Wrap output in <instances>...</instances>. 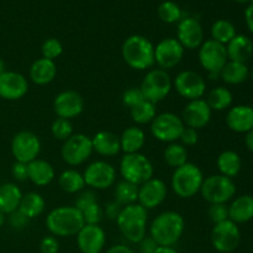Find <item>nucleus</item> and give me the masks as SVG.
Returning <instances> with one entry per match:
<instances>
[{
    "instance_id": "1",
    "label": "nucleus",
    "mask_w": 253,
    "mask_h": 253,
    "mask_svg": "<svg viewBox=\"0 0 253 253\" xmlns=\"http://www.w3.org/2000/svg\"><path fill=\"white\" fill-rule=\"evenodd\" d=\"M185 229V221L177 211L161 212L153 219L150 226V236L158 246H173L182 237Z\"/></svg>"
},
{
    "instance_id": "2",
    "label": "nucleus",
    "mask_w": 253,
    "mask_h": 253,
    "mask_svg": "<svg viewBox=\"0 0 253 253\" xmlns=\"http://www.w3.org/2000/svg\"><path fill=\"white\" fill-rule=\"evenodd\" d=\"M148 211L138 203L123 207L116 224L123 236L131 244H138L146 237Z\"/></svg>"
},
{
    "instance_id": "3",
    "label": "nucleus",
    "mask_w": 253,
    "mask_h": 253,
    "mask_svg": "<svg viewBox=\"0 0 253 253\" xmlns=\"http://www.w3.org/2000/svg\"><path fill=\"white\" fill-rule=\"evenodd\" d=\"M121 54L128 67L136 71H146L155 64V46L141 35H132L124 41Z\"/></svg>"
},
{
    "instance_id": "4",
    "label": "nucleus",
    "mask_w": 253,
    "mask_h": 253,
    "mask_svg": "<svg viewBox=\"0 0 253 253\" xmlns=\"http://www.w3.org/2000/svg\"><path fill=\"white\" fill-rule=\"evenodd\" d=\"M82 211L76 207H59L51 210L46 217V226L53 236H74L84 226Z\"/></svg>"
},
{
    "instance_id": "5",
    "label": "nucleus",
    "mask_w": 253,
    "mask_h": 253,
    "mask_svg": "<svg viewBox=\"0 0 253 253\" xmlns=\"http://www.w3.org/2000/svg\"><path fill=\"white\" fill-rule=\"evenodd\" d=\"M204 174L202 169L194 163L187 162L185 165L175 168L172 175L170 185L175 194L183 199H189L195 197L200 192Z\"/></svg>"
},
{
    "instance_id": "6",
    "label": "nucleus",
    "mask_w": 253,
    "mask_h": 253,
    "mask_svg": "<svg viewBox=\"0 0 253 253\" xmlns=\"http://www.w3.org/2000/svg\"><path fill=\"white\" fill-rule=\"evenodd\" d=\"M120 173L124 180L138 185L153 178V166L151 161L142 153H128L124 155L120 161Z\"/></svg>"
},
{
    "instance_id": "7",
    "label": "nucleus",
    "mask_w": 253,
    "mask_h": 253,
    "mask_svg": "<svg viewBox=\"0 0 253 253\" xmlns=\"http://www.w3.org/2000/svg\"><path fill=\"white\" fill-rule=\"evenodd\" d=\"M199 193L209 204H226L236 194V185L231 178L212 174L204 178Z\"/></svg>"
},
{
    "instance_id": "8",
    "label": "nucleus",
    "mask_w": 253,
    "mask_h": 253,
    "mask_svg": "<svg viewBox=\"0 0 253 253\" xmlns=\"http://www.w3.org/2000/svg\"><path fill=\"white\" fill-rule=\"evenodd\" d=\"M172 86L173 82L168 72L155 68L147 72L140 88L146 100L157 104L167 98L172 90Z\"/></svg>"
},
{
    "instance_id": "9",
    "label": "nucleus",
    "mask_w": 253,
    "mask_h": 253,
    "mask_svg": "<svg viewBox=\"0 0 253 253\" xmlns=\"http://www.w3.org/2000/svg\"><path fill=\"white\" fill-rule=\"evenodd\" d=\"M199 62L203 68L209 73L210 79H216L220 77V72L227 63L226 46L212 39L207 40L199 47Z\"/></svg>"
},
{
    "instance_id": "10",
    "label": "nucleus",
    "mask_w": 253,
    "mask_h": 253,
    "mask_svg": "<svg viewBox=\"0 0 253 253\" xmlns=\"http://www.w3.org/2000/svg\"><path fill=\"white\" fill-rule=\"evenodd\" d=\"M93 151V143L89 136L84 133H73L68 140L63 142L61 155L67 165L76 167L83 165L86 160H89Z\"/></svg>"
},
{
    "instance_id": "11",
    "label": "nucleus",
    "mask_w": 253,
    "mask_h": 253,
    "mask_svg": "<svg viewBox=\"0 0 253 253\" xmlns=\"http://www.w3.org/2000/svg\"><path fill=\"white\" fill-rule=\"evenodd\" d=\"M184 127L182 118L173 113H162L156 115L151 123V133L161 142L172 143L179 140Z\"/></svg>"
},
{
    "instance_id": "12",
    "label": "nucleus",
    "mask_w": 253,
    "mask_h": 253,
    "mask_svg": "<svg viewBox=\"0 0 253 253\" xmlns=\"http://www.w3.org/2000/svg\"><path fill=\"white\" fill-rule=\"evenodd\" d=\"M211 244L216 251L230 253L237 249L241 240L239 226L231 220L215 224L211 230Z\"/></svg>"
},
{
    "instance_id": "13",
    "label": "nucleus",
    "mask_w": 253,
    "mask_h": 253,
    "mask_svg": "<svg viewBox=\"0 0 253 253\" xmlns=\"http://www.w3.org/2000/svg\"><path fill=\"white\" fill-rule=\"evenodd\" d=\"M11 152L16 162L30 163L39 157L41 141L31 131H20L12 137Z\"/></svg>"
},
{
    "instance_id": "14",
    "label": "nucleus",
    "mask_w": 253,
    "mask_h": 253,
    "mask_svg": "<svg viewBox=\"0 0 253 253\" xmlns=\"http://www.w3.org/2000/svg\"><path fill=\"white\" fill-rule=\"evenodd\" d=\"M173 86L180 96L189 101L202 99L207 90L205 79L194 71L179 72L173 82Z\"/></svg>"
},
{
    "instance_id": "15",
    "label": "nucleus",
    "mask_w": 253,
    "mask_h": 253,
    "mask_svg": "<svg viewBox=\"0 0 253 253\" xmlns=\"http://www.w3.org/2000/svg\"><path fill=\"white\" fill-rule=\"evenodd\" d=\"M83 177L85 185L96 190H104L115 183L116 170L105 161H95L85 168Z\"/></svg>"
},
{
    "instance_id": "16",
    "label": "nucleus",
    "mask_w": 253,
    "mask_h": 253,
    "mask_svg": "<svg viewBox=\"0 0 253 253\" xmlns=\"http://www.w3.org/2000/svg\"><path fill=\"white\" fill-rule=\"evenodd\" d=\"M184 51L185 49L177 39H163L155 47V63L163 71L174 68L183 59Z\"/></svg>"
},
{
    "instance_id": "17",
    "label": "nucleus",
    "mask_w": 253,
    "mask_h": 253,
    "mask_svg": "<svg viewBox=\"0 0 253 253\" xmlns=\"http://www.w3.org/2000/svg\"><path fill=\"white\" fill-rule=\"evenodd\" d=\"M167 185L160 178H151L138 187L137 203L146 210L160 207L167 198Z\"/></svg>"
},
{
    "instance_id": "18",
    "label": "nucleus",
    "mask_w": 253,
    "mask_h": 253,
    "mask_svg": "<svg viewBox=\"0 0 253 253\" xmlns=\"http://www.w3.org/2000/svg\"><path fill=\"white\" fill-rule=\"evenodd\" d=\"M53 110L58 118L67 119V120L77 118L84 110L83 96L76 90L61 91L54 98Z\"/></svg>"
},
{
    "instance_id": "19",
    "label": "nucleus",
    "mask_w": 253,
    "mask_h": 253,
    "mask_svg": "<svg viewBox=\"0 0 253 253\" xmlns=\"http://www.w3.org/2000/svg\"><path fill=\"white\" fill-rule=\"evenodd\" d=\"M211 114L212 110L207 101L204 99H197V100H190L185 105L182 113V120L187 127L200 130L210 123Z\"/></svg>"
},
{
    "instance_id": "20",
    "label": "nucleus",
    "mask_w": 253,
    "mask_h": 253,
    "mask_svg": "<svg viewBox=\"0 0 253 253\" xmlns=\"http://www.w3.org/2000/svg\"><path fill=\"white\" fill-rule=\"evenodd\" d=\"M29 91V82L17 72L6 71L0 76V98L5 100H19Z\"/></svg>"
},
{
    "instance_id": "21",
    "label": "nucleus",
    "mask_w": 253,
    "mask_h": 253,
    "mask_svg": "<svg viewBox=\"0 0 253 253\" xmlns=\"http://www.w3.org/2000/svg\"><path fill=\"white\" fill-rule=\"evenodd\" d=\"M177 40L184 49L199 48L204 42L203 26L195 17H185L177 29Z\"/></svg>"
},
{
    "instance_id": "22",
    "label": "nucleus",
    "mask_w": 253,
    "mask_h": 253,
    "mask_svg": "<svg viewBox=\"0 0 253 253\" xmlns=\"http://www.w3.org/2000/svg\"><path fill=\"white\" fill-rule=\"evenodd\" d=\"M105 242V231L99 225H84L77 234V245L82 253H100Z\"/></svg>"
},
{
    "instance_id": "23",
    "label": "nucleus",
    "mask_w": 253,
    "mask_h": 253,
    "mask_svg": "<svg viewBox=\"0 0 253 253\" xmlns=\"http://www.w3.org/2000/svg\"><path fill=\"white\" fill-rule=\"evenodd\" d=\"M226 125L235 132H249L253 128V108L249 105H237L231 108L226 115Z\"/></svg>"
},
{
    "instance_id": "24",
    "label": "nucleus",
    "mask_w": 253,
    "mask_h": 253,
    "mask_svg": "<svg viewBox=\"0 0 253 253\" xmlns=\"http://www.w3.org/2000/svg\"><path fill=\"white\" fill-rule=\"evenodd\" d=\"M93 150L98 155L113 157L121 151L120 136L111 131H99L91 137Z\"/></svg>"
},
{
    "instance_id": "25",
    "label": "nucleus",
    "mask_w": 253,
    "mask_h": 253,
    "mask_svg": "<svg viewBox=\"0 0 253 253\" xmlns=\"http://www.w3.org/2000/svg\"><path fill=\"white\" fill-rule=\"evenodd\" d=\"M57 76V66L54 61L47 58H39L30 67V79L36 85H47Z\"/></svg>"
},
{
    "instance_id": "26",
    "label": "nucleus",
    "mask_w": 253,
    "mask_h": 253,
    "mask_svg": "<svg viewBox=\"0 0 253 253\" xmlns=\"http://www.w3.org/2000/svg\"><path fill=\"white\" fill-rule=\"evenodd\" d=\"M226 52L229 61L246 63L253 54V42L245 35H236L226 44Z\"/></svg>"
},
{
    "instance_id": "27",
    "label": "nucleus",
    "mask_w": 253,
    "mask_h": 253,
    "mask_svg": "<svg viewBox=\"0 0 253 253\" xmlns=\"http://www.w3.org/2000/svg\"><path fill=\"white\" fill-rule=\"evenodd\" d=\"M29 170V179L37 187H46L56 177L53 166L44 160H34L27 163Z\"/></svg>"
},
{
    "instance_id": "28",
    "label": "nucleus",
    "mask_w": 253,
    "mask_h": 253,
    "mask_svg": "<svg viewBox=\"0 0 253 253\" xmlns=\"http://www.w3.org/2000/svg\"><path fill=\"white\" fill-rule=\"evenodd\" d=\"M229 219L235 224H245L253 219V197H237L229 207Z\"/></svg>"
},
{
    "instance_id": "29",
    "label": "nucleus",
    "mask_w": 253,
    "mask_h": 253,
    "mask_svg": "<svg viewBox=\"0 0 253 253\" xmlns=\"http://www.w3.org/2000/svg\"><path fill=\"white\" fill-rule=\"evenodd\" d=\"M146 143V135L142 128L137 126H130L124 130L123 135L120 136L121 151L125 155L128 153H137L142 150Z\"/></svg>"
},
{
    "instance_id": "30",
    "label": "nucleus",
    "mask_w": 253,
    "mask_h": 253,
    "mask_svg": "<svg viewBox=\"0 0 253 253\" xmlns=\"http://www.w3.org/2000/svg\"><path fill=\"white\" fill-rule=\"evenodd\" d=\"M22 193L14 183H5L0 185V211L9 215L19 209Z\"/></svg>"
},
{
    "instance_id": "31",
    "label": "nucleus",
    "mask_w": 253,
    "mask_h": 253,
    "mask_svg": "<svg viewBox=\"0 0 253 253\" xmlns=\"http://www.w3.org/2000/svg\"><path fill=\"white\" fill-rule=\"evenodd\" d=\"M249 76V67L246 63H241V62L227 61V63L220 72V77L222 78V81L227 84H231V85L244 83L247 81Z\"/></svg>"
},
{
    "instance_id": "32",
    "label": "nucleus",
    "mask_w": 253,
    "mask_h": 253,
    "mask_svg": "<svg viewBox=\"0 0 253 253\" xmlns=\"http://www.w3.org/2000/svg\"><path fill=\"white\" fill-rule=\"evenodd\" d=\"M44 208H46V202H44L43 197L41 194L36 192L22 194L19 210L30 220L40 216L44 211Z\"/></svg>"
},
{
    "instance_id": "33",
    "label": "nucleus",
    "mask_w": 253,
    "mask_h": 253,
    "mask_svg": "<svg viewBox=\"0 0 253 253\" xmlns=\"http://www.w3.org/2000/svg\"><path fill=\"white\" fill-rule=\"evenodd\" d=\"M216 166L217 169L220 170V174L232 179L241 170L242 161L239 153H236L235 151H224L217 157Z\"/></svg>"
},
{
    "instance_id": "34",
    "label": "nucleus",
    "mask_w": 253,
    "mask_h": 253,
    "mask_svg": "<svg viewBox=\"0 0 253 253\" xmlns=\"http://www.w3.org/2000/svg\"><path fill=\"white\" fill-rule=\"evenodd\" d=\"M58 184L63 192L68 194H77L84 190L85 188V180L83 174L77 172L76 169H67L62 172L58 177Z\"/></svg>"
},
{
    "instance_id": "35",
    "label": "nucleus",
    "mask_w": 253,
    "mask_h": 253,
    "mask_svg": "<svg viewBox=\"0 0 253 253\" xmlns=\"http://www.w3.org/2000/svg\"><path fill=\"white\" fill-rule=\"evenodd\" d=\"M205 101L211 110H225L232 104V93L225 86H216L209 91Z\"/></svg>"
},
{
    "instance_id": "36",
    "label": "nucleus",
    "mask_w": 253,
    "mask_h": 253,
    "mask_svg": "<svg viewBox=\"0 0 253 253\" xmlns=\"http://www.w3.org/2000/svg\"><path fill=\"white\" fill-rule=\"evenodd\" d=\"M163 158L169 167H173L175 169L188 162V151L182 143L172 142L166 147L165 152H163Z\"/></svg>"
},
{
    "instance_id": "37",
    "label": "nucleus",
    "mask_w": 253,
    "mask_h": 253,
    "mask_svg": "<svg viewBox=\"0 0 253 253\" xmlns=\"http://www.w3.org/2000/svg\"><path fill=\"white\" fill-rule=\"evenodd\" d=\"M130 114L132 120L138 125H146V124L152 123L153 119L157 115V109L156 104L151 103L148 100H143L142 103L137 104L133 108L130 109Z\"/></svg>"
},
{
    "instance_id": "38",
    "label": "nucleus",
    "mask_w": 253,
    "mask_h": 253,
    "mask_svg": "<svg viewBox=\"0 0 253 253\" xmlns=\"http://www.w3.org/2000/svg\"><path fill=\"white\" fill-rule=\"evenodd\" d=\"M236 36V29L229 20L220 19L215 21L211 26V37L214 41L226 46Z\"/></svg>"
},
{
    "instance_id": "39",
    "label": "nucleus",
    "mask_w": 253,
    "mask_h": 253,
    "mask_svg": "<svg viewBox=\"0 0 253 253\" xmlns=\"http://www.w3.org/2000/svg\"><path fill=\"white\" fill-rule=\"evenodd\" d=\"M137 198L138 185L126 182V180L118 183L115 188V202L119 203L121 207L135 204V203H137Z\"/></svg>"
},
{
    "instance_id": "40",
    "label": "nucleus",
    "mask_w": 253,
    "mask_h": 253,
    "mask_svg": "<svg viewBox=\"0 0 253 253\" xmlns=\"http://www.w3.org/2000/svg\"><path fill=\"white\" fill-rule=\"evenodd\" d=\"M158 16L166 24H174L182 17V10L174 1L167 0L158 6Z\"/></svg>"
},
{
    "instance_id": "41",
    "label": "nucleus",
    "mask_w": 253,
    "mask_h": 253,
    "mask_svg": "<svg viewBox=\"0 0 253 253\" xmlns=\"http://www.w3.org/2000/svg\"><path fill=\"white\" fill-rule=\"evenodd\" d=\"M51 132L53 137L58 141H66L73 135V125L71 120L57 118L51 126Z\"/></svg>"
},
{
    "instance_id": "42",
    "label": "nucleus",
    "mask_w": 253,
    "mask_h": 253,
    "mask_svg": "<svg viewBox=\"0 0 253 253\" xmlns=\"http://www.w3.org/2000/svg\"><path fill=\"white\" fill-rule=\"evenodd\" d=\"M41 52L43 58L54 61V59L58 58L62 54V52H63V46H62L59 40L51 37V39H47L46 41L42 43Z\"/></svg>"
},
{
    "instance_id": "43",
    "label": "nucleus",
    "mask_w": 253,
    "mask_h": 253,
    "mask_svg": "<svg viewBox=\"0 0 253 253\" xmlns=\"http://www.w3.org/2000/svg\"><path fill=\"white\" fill-rule=\"evenodd\" d=\"M208 216L214 225L229 220V207L226 204H210Z\"/></svg>"
},
{
    "instance_id": "44",
    "label": "nucleus",
    "mask_w": 253,
    "mask_h": 253,
    "mask_svg": "<svg viewBox=\"0 0 253 253\" xmlns=\"http://www.w3.org/2000/svg\"><path fill=\"white\" fill-rule=\"evenodd\" d=\"M84 224L85 225H99L104 216V211L98 203L90 205L82 211Z\"/></svg>"
},
{
    "instance_id": "45",
    "label": "nucleus",
    "mask_w": 253,
    "mask_h": 253,
    "mask_svg": "<svg viewBox=\"0 0 253 253\" xmlns=\"http://www.w3.org/2000/svg\"><path fill=\"white\" fill-rule=\"evenodd\" d=\"M143 100H146L145 96H143L142 90H141L140 86H131L127 90L124 91L123 94V103L124 105L127 106L128 109L133 108L137 104L142 103Z\"/></svg>"
},
{
    "instance_id": "46",
    "label": "nucleus",
    "mask_w": 253,
    "mask_h": 253,
    "mask_svg": "<svg viewBox=\"0 0 253 253\" xmlns=\"http://www.w3.org/2000/svg\"><path fill=\"white\" fill-rule=\"evenodd\" d=\"M96 197L91 190H82L81 194L77 197L76 203H74V207L79 210V211H83L84 209H86L90 205L95 204Z\"/></svg>"
},
{
    "instance_id": "47",
    "label": "nucleus",
    "mask_w": 253,
    "mask_h": 253,
    "mask_svg": "<svg viewBox=\"0 0 253 253\" xmlns=\"http://www.w3.org/2000/svg\"><path fill=\"white\" fill-rule=\"evenodd\" d=\"M29 222H30L29 217L25 216V215L22 214L19 209L15 210V211L11 212V214H9L10 226H11L14 230H17V231H20V230H24L25 227L29 225Z\"/></svg>"
},
{
    "instance_id": "48",
    "label": "nucleus",
    "mask_w": 253,
    "mask_h": 253,
    "mask_svg": "<svg viewBox=\"0 0 253 253\" xmlns=\"http://www.w3.org/2000/svg\"><path fill=\"white\" fill-rule=\"evenodd\" d=\"M180 142L183 146H195L199 141V135H198V130H194L192 127H187L185 126L183 128L182 133L179 137Z\"/></svg>"
},
{
    "instance_id": "49",
    "label": "nucleus",
    "mask_w": 253,
    "mask_h": 253,
    "mask_svg": "<svg viewBox=\"0 0 253 253\" xmlns=\"http://www.w3.org/2000/svg\"><path fill=\"white\" fill-rule=\"evenodd\" d=\"M40 250H41V253H58L59 244L57 237L53 235L43 237L40 244Z\"/></svg>"
},
{
    "instance_id": "50",
    "label": "nucleus",
    "mask_w": 253,
    "mask_h": 253,
    "mask_svg": "<svg viewBox=\"0 0 253 253\" xmlns=\"http://www.w3.org/2000/svg\"><path fill=\"white\" fill-rule=\"evenodd\" d=\"M12 175L17 182H25L29 179V170H27V165L22 162H15L11 169Z\"/></svg>"
},
{
    "instance_id": "51",
    "label": "nucleus",
    "mask_w": 253,
    "mask_h": 253,
    "mask_svg": "<svg viewBox=\"0 0 253 253\" xmlns=\"http://www.w3.org/2000/svg\"><path fill=\"white\" fill-rule=\"evenodd\" d=\"M121 209H123V207H121L119 203H116L115 200H114V202L108 203V204L105 205V209H104L103 211H104V215H105L108 219L115 220V221H116V219H118L119 214H120V211H121Z\"/></svg>"
},
{
    "instance_id": "52",
    "label": "nucleus",
    "mask_w": 253,
    "mask_h": 253,
    "mask_svg": "<svg viewBox=\"0 0 253 253\" xmlns=\"http://www.w3.org/2000/svg\"><path fill=\"white\" fill-rule=\"evenodd\" d=\"M138 251L140 253H155L158 245L151 236H146L141 242H138Z\"/></svg>"
},
{
    "instance_id": "53",
    "label": "nucleus",
    "mask_w": 253,
    "mask_h": 253,
    "mask_svg": "<svg viewBox=\"0 0 253 253\" xmlns=\"http://www.w3.org/2000/svg\"><path fill=\"white\" fill-rule=\"evenodd\" d=\"M245 20H246L249 30L253 34V4L247 6L246 11H245Z\"/></svg>"
},
{
    "instance_id": "54",
    "label": "nucleus",
    "mask_w": 253,
    "mask_h": 253,
    "mask_svg": "<svg viewBox=\"0 0 253 253\" xmlns=\"http://www.w3.org/2000/svg\"><path fill=\"white\" fill-rule=\"evenodd\" d=\"M106 253H135L132 250L130 249L126 245H115V246H111L110 249L106 251Z\"/></svg>"
},
{
    "instance_id": "55",
    "label": "nucleus",
    "mask_w": 253,
    "mask_h": 253,
    "mask_svg": "<svg viewBox=\"0 0 253 253\" xmlns=\"http://www.w3.org/2000/svg\"><path fill=\"white\" fill-rule=\"evenodd\" d=\"M245 143H246V147L249 148L250 151L253 152V128L246 132V137H245Z\"/></svg>"
},
{
    "instance_id": "56",
    "label": "nucleus",
    "mask_w": 253,
    "mask_h": 253,
    "mask_svg": "<svg viewBox=\"0 0 253 253\" xmlns=\"http://www.w3.org/2000/svg\"><path fill=\"white\" fill-rule=\"evenodd\" d=\"M155 253H178L173 246H158Z\"/></svg>"
},
{
    "instance_id": "57",
    "label": "nucleus",
    "mask_w": 253,
    "mask_h": 253,
    "mask_svg": "<svg viewBox=\"0 0 253 253\" xmlns=\"http://www.w3.org/2000/svg\"><path fill=\"white\" fill-rule=\"evenodd\" d=\"M4 72H6V66H5V62L0 58V76H1Z\"/></svg>"
},
{
    "instance_id": "58",
    "label": "nucleus",
    "mask_w": 253,
    "mask_h": 253,
    "mask_svg": "<svg viewBox=\"0 0 253 253\" xmlns=\"http://www.w3.org/2000/svg\"><path fill=\"white\" fill-rule=\"evenodd\" d=\"M5 220H6V216H5L4 212L0 211V227L5 224Z\"/></svg>"
},
{
    "instance_id": "59",
    "label": "nucleus",
    "mask_w": 253,
    "mask_h": 253,
    "mask_svg": "<svg viewBox=\"0 0 253 253\" xmlns=\"http://www.w3.org/2000/svg\"><path fill=\"white\" fill-rule=\"evenodd\" d=\"M235 1L240 2V4H246V2H250V1H252V0H235Z\"/></svg>"
},
{
    "instance_id": "60",
    "label": "nucleus",
    "mask_w": 253,
    "mask_h": 253,
    "mask_svg": "<svg viewBox=\"0 0 253 253\" xmlns=\"http://www.w3.org/2000/svg\"><path fill=\"white\" fill-rule=\"evenodd\" d=\"M251 77H252V81H253V69H252V73H251Z\"/></svg>"
},
{
    "instance_id": "61",
    "label": "nucleus",
    "mask_w": 253,
    "mask_h": 253,
    "mask_svg": "<svg viewBox=\"0 0 253 253\" xmlns=\"http://www.w3.org/2000/svg\"><path fill=\"white\" fill-rule=\"evenodd\" d=\"M251 2H252V4H253V0H252V1H251Z\"/></svg>"
}]
</instances>
